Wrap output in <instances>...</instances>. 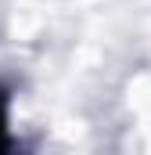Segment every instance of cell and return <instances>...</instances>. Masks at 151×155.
<instances>
[{
  "mask_svg": "<svg viewBox=\"0 0 151 155\" xmlns=\"http://www.w3.org/2000/svg\"><path fill=\"white\" fill-rule=\"evenodd\" d=\"M11 152V134H7V97L0 90V155Z\"/></svg>",
  "mask_w": 151,
  "mask_h": 155,
  "instance_id": "cell-1",
  "label": "cell"
}]
</instances>
